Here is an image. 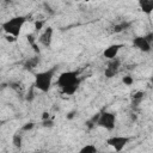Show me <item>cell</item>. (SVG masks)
Here are the masks:
<instances>
[{"label": "cell", "mask_w": 153, "mask_h": 153, "mask_svg": "<svg viewBox=\"0 0 153 153\" xmlns=\"http://www.w3.org/2000/svg\"><path fill=\"white\" fill-rule=\"evenodd\" d=\"M80 82H81V79L79 78L78 71H67L59 75L56 85L60 87L63 94L72 96L78 91Z\"/></svg>", "instance_id": "cell-1"}, {"label": "cell", "mask_w": 153, "mask_h": 153, "mask_svg": "<svg viewBox=\"0 0 153 153\" xmlns=\"http://www.w3.org/2000/svg\"><path fill=\"white\" fill-rule=\"evenodd\" d=\"M56 71H57V67L54 66V67H51V68H49L47 71L36 73L33 87L37 88V90H39L43 93H47L50 90V87H51L53 79H54V75H55Z\"/></svg>", "instance_id": "cell-2"}, {"label": "cell", "mask_w": 153, "mask_h": 153, "mask_svg": "<svg viewBox=\"0 0 153 153\" xmlns=\"http://www.w3.org/2000/svg\"><path fill=\"white\" fill-rule=\"evenodd\" d=\"M25 22H26V17H24V16H16V17H12V18L7 19L6 22L1 23L0 27L7 35L13 36L14 38H17L20 35L22 27L25 24Z\"/></svg>", "instance_id": "cell-3"}, {"label": "cell", "mask_w": 153, "mask_h": 153, "mask_svg": "<svg viewBox=\"0 0 153 153\" xmlns=\"http://www.w3.org/2000/svg\"><path fill=\"white\" fill-rule=\"evenodd\" d=\"M115 123H116V115L114 112L103 111L102 114H99L97 116L96 124L106 130H112L115 128Z\"/></svg>", "instance_id": "cell-4"}, {"label": "cell", "mask_w": 153, "mask_h": 153, "mask_svg": "<svg viewBox=\"0 0 153 153\" xmlns=\"http://www.w3.org/2000/svg\"><path fill=\"white\" fill-rule=\"evenodd\" d=\"M153 35L149 32L146 36H136L133 38V45L143 53H149L152 49Z\"/></svg>", "instance_id": "cell-5"}, {"label": "cell", "mask_w": 153, "mask_h": 153, "mask_svg": "<svg viewBox=\"0 0 153 153\" xmlns=\"http://www.w3.org/2000/svg\"><path fill=\"white\" fill-rule=\"evenodd\" d=\"M130 141V137L128 136H120V135H116V136H111L106 140V143L112 147L116 152H121L127 145L128 142Z\"/></svg>", "instance_id": "cell-6"}, {"label": "cell", "mask_w": 153, "mask_h": 153, "mask_svg": "<svg viewBox=\"0 0 153 153\" xmlns=\"http://www.w3.org/2000/svg\"><path fill=\"white\" fill-rule=\"evenodd\" d=\"M120 67H121V61L117 57L109 60V63L106 65V67L104 69L105 76L106 78H114L120 72Z\"/></svg>", "instance_id": "cell-7"}, {"label": "cell", "mask_w": 153, "mask_h": 153, "mask_svg": "<svg viewBox=\"0 0 153 153\" xmlns=\"http://www.w3.org/2000/svg\"><path fill=\"white\" fill-rule=\"evenodd\" d=\"M53 33H54V30L51 26H48L44 29V31L39 35L38 37V42L45 47V48H49L51 45V42H53Z\"/></svg>", "instance_id": "cell-8"}, {"label": "cell", "mask_w": 153, "mask_h": 153, "mask_svg": "<svg viewBox=\"0 0 153 153\" xmlns=\"http://www.w3.org/2000/svg\"><path fill=\"white\" fill-rule=\"evenodd\" d=\"M121 48H123V44H122V43L111 44V45H109L108 48L104 49L103 56H104L105 59H108V60L115 59V57H117V54H118V51L121 50Z\"/></svg>", "instance_id": "cell-9"}, {"label": "cell", "mask_w": 153, "mask_h": 153, "mask_svg": "<svg viewBox=\"0 0 153 153\" xmlns=\"http://www.w3.org/2000/svg\"><path fill=\"white\" fill-rule=\"evenodd\" d=\"M139 1V6H140V10L151 16L152 11H153V0H137Z\"/></svg>", "instance_id": "cell-10"}, {"label": "cell", "mask_w": 153, "mask_h": 153, "mask_svg": "<svg viewBox=\"0 0 153 153\" xmlns=\"http://www.w3.org/2000/svg\"><path fill=\"white\" fill-rule=\"evenodd\" d=\"M38 63H39V56H33V57L27 59V60L24 62V67H25V69L31 71V69L36 68V67L38 66Z\"/></svg>", "instance_id": "cell-11"}, {"label": "cell", "mask_w": 153, "mask_h": 153, "mask_svg": "<svg viewBox=\"0 0 153 153\" xmlns=\"http://www.w3.org/2000/svg\"><path fill=\"white\" fill-rule=\"evenodd\" d=\"M130 22H121V23H118V24H115L114 25V27H112V32H116V33H118V32H122V31H124L126 29H128L129 26H130Z\"/></svg>", "instance_id": "cell-12"}, {"label": "cell", "mask_w": 153, "mask_h": 153, "mask_svg": "<svg viewBox=\"0 0 153 153\" xmlns=\"http://www.w3.org/2000/svg\"><path fill=\"white\" fill-rule=\"evenodd\" d=\"M26 38H27L29 44L33 48V50H35L36 53H39V49H37V45H36V38H35V36H33L32 33H29V35L26 36Z\"/></svg>", "instance_id": "cell-13"}, {"label": "cell", "mask_w": 153, "mask_h": 153, "mask_svg": "<svg viewBox=\"0 0 153 153\" xmlns=\"http://www.w3.org/2000/svg\"><path fill=\"white\" fill-rule=\"evenodd\" d=\"M81 153H96L97 152V147L94 145H86L85 147H82L80 149Z\"/></svg>", "instance_id": "cell-14"}, {"label": "cell", "mask_w": 153, "mask_h": 153, "mask_svg": "<svg viewBox=\"0 0 153 153\" xmlns=\"http://www.w3.org/2000/svg\"><path fill=\"white\" fill-rule=\"evenodd\" d=\"M143 96H145V93L140 91V92H136V93L133 94V99H134V102L139 103V102H141V100L143 99Z\"/></svg>", "instance_id": "cell-15"}, {"label": "cell", "mask_w": 153, "mask_h": 153, "mask_svg": "<svg viewBox=\"0 0 153 153\" xmlns=\"http://www.w3.org/2000/svg\"><path fill=\"white\" fill-rule=\"evenodd\" d=\"M44 24H45L44 20H36L35 22V29H36V31H41L43 29Z\"/></svg>", "instance_id": "cell-16"}, {"label": "cell", "mask_w": 153, "mask_h": 153, "mask_svg": "<svg viewBox=\"0 0 153 153\" xmlns=\"http://www.w3.org/2000/svg\"><path fill=\"white\" fill-rule=\"evenodd\" d=\"M13 143H14V146L20 147V145H22V136L19 134H16L13 136Z\"/></svg>", "instance_id": "cell-17"}, {"label": "cell", "mask_w": 153, "mask_h": 153, "mask_svg": "<svg viewBox=\"0 0 153 153\" xmlns=\"http://www.w3.org/2000/svg\"><path fill=\"white\" fill-rule=\"evenodd\" d=\"M123 82H124L126 85L130 86V85L134 82V80H133V78H131L130 75H126V76H123Z\"/></svg>", "instance_id": "cell-18"}, {"label": "cell", "mask_w": 153, "mask_h": 153, "mask_svg": "<svg viewBox=\"0 0 153 153\" xmlns=\"http://www.w3.org/2000/svg\"><path fill=\"white\" fill-rule=\"evenodd\" d=\"M35 98V93H33V87H31L30 88V91L26 93V100H29V102H31L32 99Z\"/></svg>", "instance_id": "cell-19"}, {"label": "cell", "mask_w": 153, "mask_h": 153, "mask_svg": "<svg viewBox=\"0 0 153 153\" xmlns=\"http://www.w3.org/2000/svg\"><path fill=\"white\" fill-rule=\"evenodd\" d=\"M33 127H35V123H32V122H29V123H26L25 126H23V128H22V129H23L24 131H26V130H30V129H32Z\"/></svg>", "instance_id": "cell-20"}, {"label": "cell", "mask_w": 153, "mask_h": 153, "mask_svg": "<svg viewBox=\"0 0 153 153\" xmlns=\"http://www.w3.org/2000/svg\"><path fill=\"white\" fill-rule=\"evenodd\" d=\"M43 127H53V124H54V122L51 121V120H49V118H47V120H43Z\"/></svg>", "instance_id": "cell-21"}, {"label": "cell", "mask_w": 153, "mask_h": 153, "mask_svg": "<svg viewBox=\"0 0 153 153\" xmlns=\"http://www.w3.org/2000/svg\"><path fill=\"white\" fill-rule=\"evenodd\" d=\"M47 118H49V112H43V116H42V120H47Z\"/></svg>", "instance_id": "cell-22"}, {"label": "cell", "mask_w": 153, "mask_h": 153, "mask_svg": "<svg viewBox=\"0 0 153 153\" xmlns=\"http://www.w3.org/2000/svg\"><path fill=\"white\" fill-rule=\"evenodd\" d=\"M4 1H5V2H6V4H10V2H11V1H12V0H4Z\"/></svg>", "instance_id": "cell-23"}, {"label": "cell", "mask_w": 153, "mask_h": 153, "mask_svg": "<svg viewBox=\"0 0 153 153\" xmlns=\"http://www.w3.org/2000/svg\"><path fill=\"white\" fill-rule=\"evenodd\" d=\"M1 32H2V30H1V27H0V35H1Z\"/></svg>", "instance_id": "cell-24"}, {"label": "cell", "mask_w": 153, "mask_h": 153, "mask_svg": "<svg viewBox=\"0 0 153 153\" xmlns=\"http://www.w3.org/2000/svg\"><path fill=\"white\" fill-rule=\"evenodd\" d=\"M82 1H90V0H82Z\"/></svg>", "instance_id": "cell-25"}, {"label": "cell", "mask_w": 153, "mask_h": 153, "mask_svg": "<svg viewBox=\"0 0 153 153\" xmlns=\"http://www.w3.org/2000/svg\"><path fill=\"white\" fill-rule=\"evenodd\" d=\"M0 127H1V124H0Z\"/></svg>", "instance_id": "cell-26"}]
</instances>
